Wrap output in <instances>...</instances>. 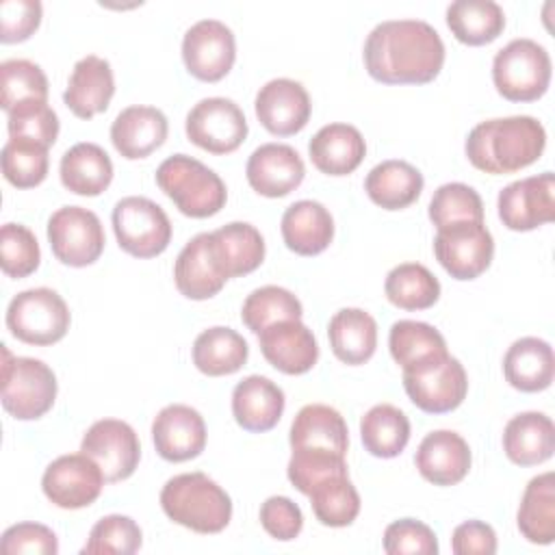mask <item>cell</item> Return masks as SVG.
Masks as SVG:
<instances>
[{
    "instance_id": "cell-1",
    "label": "cell",
    "mask_w": 555,
    "mask_h": 555,
    "mask_svg": "<svg viewBox=\"0 0 555 555\" xmlns=\"http://www.w3.org/2000/svg\"><path fill=\"white\" fill-rule=\"evenodd\" d=\"M362 56L382 85H427L444 65V43L423 20H386L369 33Z\"/></svg>"
},
{
    "instance_id": "cell-2",
    "label": "cell",
    "mask_w": 555,
    "mask_h": 555,
    "mask_svg": "<svg viewBox=\"0 0 555 555\" xmlns=\"http://www.w3.org/2000/svg\"><path fill=\"white\" fill-rule=\"evenodd\" d=\"M546 147V130L531 115L496 117L477 124L464 143L470 165L492 176L516 173L533 165Z\"/></svg>"
},
{
    "instance_id": "cell-3",
    "label": "cell",
    "mask_w": 555,
    "mask_h": 555,
    "mask_svg": "<svg viewBox=\"0 0 555 555\" xmlns=\"http://www.w3.org/2000/svg\"><path fill=\"white\" fill-rule=\"evenodd\" d=\"M160 507L169 520L195 533H219L232 520L230 494L204 473H182L160 490Z\"/></svg>"
},
{
    "instance_id": "cell-4",
    "label": "cell",
    "mask_w": 555,
    "mask_h": 555,
    "mask_svg": "<svg viewBox=\"0 0 555 555\" xmlns=\"http://www.w3.org/2000/svg\"><path fill=\"white\" fill-rule=\"evenodd\" d=\"M156 184L182 215L193 219L217 215L228 199L219 173L186 154L165 158L156 169Z\"/></svg>"
},
{
    "instance_id": "cell-5",
    "label": "cell",
    "mask_w": 555,
    "mask_h": 555,
    "mask_svg": "<svg viewBox=\"0 0 555 555\" xmlns=\"http://www.w3.org/2000/svg\"><path fill=\"white\" fill-rule=\"evenodd\" d=\"M492 82L509 102L540 100L551 85V56L546 48L527 37L512 39L494 54Z\"/></svg>"
},
{
    "instance_id": "cell-6",
    "label": "cell",
    "mask_w": 555,
    "mask_h": 555,
    "mask_svg": "<svg viewBox=\"0 0 555 555\" xmlns=\"http://www.w3.org/2000/svg\"><path fill=\"white\" fill-rule=\"evenodd\" d=\"M2 405L17 421L41 418L56 399V375L37 358L11 356L2 345Z\"/></svg>"
},
{
    "instance_id": "cell-7",
    "label": "cell",
    "mask_w": 555,
    "mask_h": 555,
    "mask_svg": "<svg viewBox=\"0 0 555 555\" xmlns=\"http://www.w3.org/2000/svg\"><path fill=\"white\" fill-rule=\"evenodd\" d=\"M69 308L65 299L46 286L17 293L7 308L9 332L26 345H54L69 330Z\"/></svg>"
},
{
    "instance_id": "cell-8",
    "label": "cell",
    "mask_w": 555,
    "mask_h": 555,
    "mask_svg": "<svg viewBox=\"0 0 555 555\" xmlns=\"http://www.w3.org/2000/svg\"><path fill=\"white\" fill-rule=\"evenodd\" d=\"M403 388L418 410L444 414L460 408L466 399L468 377L462 362L444 353L418 366L403 369Z\"/></svg>"
},
{
    "instance_id": "cell-9",
    "label": "cell",
    "mask_w": 555,
    "mask_h": 555,
    "mask_svg": "<svg viewBox=\"0 0 555 555\" xmlns=\"http://www.w3.org/2000/svg\"><path fill=\"white\" fill-rule=\"evenodd\" d=\"M113 230L119 247L134 258H154L171 241V221L152 199L130 195L113 208Z\"/></svg>"
},
{
    "instance_id": "cell-10",
    "label": "cell",
    "mask_w": 555,
    "mask_h": 555,
    "mask_svg": "<svg viewBox=\"0 0 555 555\" xmlns=\"http://www.w3.org/2000/svg\"><path fill=\"white\" fill-rule=\"evenodd\" d=\"M48 241L56 260L76 269L93 264L106 243L98 215L82 206L54 210L48 219Z\"/></svg>"
},
{
    "instance_id": "cell-11",
    "label": "cell",
    "mask_w": 555,
    "mask_h": 555,
    "mask_svg": "<svg viewBox=\"0 0 555 555\" xmlns=\"http://www.w3.org/2000/svg\"><path fill=\"white\" fill-rule=\"evenodd\" d=\"M434 254L453 280H475L492 262L494 238L483 221H462L436 232Z\"/></svg>"
},
{
    "instance_id": "cell-12",
    "label": "cell",
    "mask_w": 555,
    "mask_h": 555,
    "mask_svg": "<svg viewBox=\"0 0 555 555\" xmlns=\"http://www.w3.org/2000/svg\"><path fill=\"white\" fill-rule=\"evenodd\" d=\"M184 130L191 143L210 154H230L247 139V119L230 98H204L189 113Z\"/></svg>"
},
{
    "instance_id": "cell-13",
    "label": "cell",
    "mask_w": 555,
    "mask_h": 555,
    "mask_svg": "<svg viewBox=\"0 0 555 555\" xmlns=\"http://www.w3.org/2000/svg\"><path fill=\"white\" fill-rule=\"evenodd\" d=\"M80 451L89 455L104 473L106 483L128 479L141 460L137 431L119 418L95 421L82 436Z\"/></svg>"
},
{
    "instance_id": "cell-14",
    "label": "cell",
    "mask_w": 555,
    "mask_h": 555,
    "mask_svg": "<svg viewBox=\"0 0 555 555\" xmlns=\"http://www.w3.org/2000/svg\"><path fill=\"white\" fill-rule=\"evenodd\" d=\"M182 61L186 72L204 82L225 78L236 61V39L230 26L219 20L195 22L182 39Z\"/></svg>"
},
{
    "instance_id": "cell-15",
    "label": "cell",
    "mask_w": 555,
    "mask_h": 555,
    "mask_svg": "<svg viewBox=\"0 0 555 555\" xmlns=\"http://www.w3.org/2000/svg\"><path fill=\"white\" fill-rule=\"evenodd\" d=\"M499 219L507 230L529 232L555 219V176L551 171L520 178L501 189Z\"/></svg>"
},
{
    "instance_id": "cell-16",
    "label": "cell",
    "mask_w": 555,
    "mask_h": 555,
    "mask_svg": "<svg viewBox=\"0 0 555 555\" xmlns=\"http://www.w3.org/2000/svg\"><path fill=\"white\" fill-rule=\"evenodd\" d=\"M104 483L102 468L82 451L56 457L48 464L41 477L43 494L61 509L91 505L100 496Z\"/></svg>"
},
{
    "instance_id": "cell-17",
    "label": "cell",
    "mask_w": 555,
    "mask_h": 555,
    "mask_svg": "<svg viewBox=\"0 0 555 555\" xmlns=\"http://www.w3.org/2000/svg\"><path fill=\"white\" fill-rule=\"evenodd\" d=\"M254 111L264 130L275 137H291L306 128L312 104L301 82L291 78H273L256 93Z\"/></svg>"
},
{
    "instance_id": "cell-18",
    "label": "cell",
    "mask_w": 555,
    "mask_h": 555,
    "mask_svg": "<svg viewBox=\"0 0 555 555\" xmlns=\"http://www.w3.org/2000/svg\"><path fill=\"white\" fill-rule=\"evenodd\" d=\"M152 440L163 460L186 462L204 451L206 423L195 408L171 403L154 416Z\"/></svg>"
},
{
    "instance_id": "cell-19",
    "label": "cell",
    "mask_w": 555,
    "mask_h": 555,
    "mask_svg": "<svg viewBox=\"0 0 555 555\" xmlns=\"http://www.w3.org/2000/svg\"><path fill=\"white\" fill-rule=\"evenodd\" d=\"M258 340L264 360L286 375H304L319 360L317 338L301 319L278 321L264 327Z\"/></svg>"
},
{
    "instance_id": "cell-20",
    "label": "cell",
    "mask_w": 555,
    "mask_h": 555,
    "mask_svg": "<svg viewBox=\"0 0 555 555\" xmlns=\"http://www.w3.org/2000/svg\"><path fill=\"white\" fill-rule=\"evenodd\" d=\"M245 176L258 195L284 197L301 184L306 167L295 147L286 143H264L247 158Z\"/></svg>"
},
{
    "instance_id": "cell-21",
    "label": "cell",
    "mask_w": 555,
    "mask_h": 555,
    "mask_svg": "<svg viewBox=\"0 0 555 555\" xmlns=\"http://www.w3.org/2000/svg\"><path fill=\"white\" fill-rule=\"evenodd\" d=\"M173 282L186 299H210L228 282L215 256L210 232L195 234L178 254L173 264Z\"/></svg>"
},
{
    "instance_id": "cell-22",
    "label": "cell",
    "mask_w": 555,
    "mask_h": 555,
    "mask_svg": "<svg viewBox=\"0 0 555 555\" xmlns=\"http://www.w3.org/2000/svg\"><path fill=\"white\" fill-rule=\"evenodd\" d=\"M468 442L451 429L429 431L414 455V464L423 479L434 486H455L470 470Z\"/></svg>"
},
{
    "instance_id": "cell-23",
    "label": "cell",
    "mask_w": 555,
    "mask_h": 555,
    "mask_svg": "<svg viewBox=\"0 0 555 555\" xmlns=\"http://www.w3.org/2000/svg\"><path fill=\"white\" fill-rule=\"evenodd\" d=\"M115 93L111 63L102 56L87 54L80 59L67 80L63 102L80 119H91L104 113Z\"/></svg>"
},
{
    "instance_id": "cell-24",
    "label": "cell",
    "mask_w": 555,
    "mask_h": 555,
    "mask_svg": "<svg viewBox=\"0 0 555 555\" xmlns=\"http://www.w3.org/2000/svg\"><path fill=\"white\" fill-rule=\"evenodd\" d=\"M284 390L264 375H249L232 390L234 421L251 434L273 429L284 414Z\"/></svg>"
},
{
    "instance_id": "cell-25",
    "label": "cell",
    "mask_w": 555,
    "mask_h": 555,
    "mask_svg": "<svg viewBox=\"0 0 555 555\" xmlns=\"http://www.w3.org/2000/svg\"><path fill=\"white\" fill-rule=\"evenodd\" d=\"M169 132L167 117L156 106H128L124 108L113 126H111V141L115 150L128 158H145L152 152H156Z\"/></svg>"
},
{
    "instance_id": "cell-26",
    "label": "cell",
    "mask_w": 555,
    "mask_h": 555,
    "mask_svg": "<svg viewBox=\"0 0 555 555\" xmlns=\"http://www.w3.org/2000/svg\"><path fill=\"white\" fill-rule=\"evenodd\" d=\"M280 230L291 251L317 256L325 251L334 238V219L321 202L299 199L284 210Z\"/></svg>"
},
{
    "instance_id": "cell-27",
    "label": "cell",
    "mask_w": 555,
    "mask_h": 555,
    "mask_svg": "<svg viewBox=\"0 0 555 555\" xmlns=\"http://www.w3.org/2000/svg\"><path fill=\"white\" fill-rule=\"evenodd\" d=\"M312 165L325 176H347L360 167L366 143L351 124H327L308 143Z\"/></svg>"
},
{
    "instance_id": "cell-28",
    "label": "cell",
    "mask_w": 555,
    "mask_h": 555,
    "mask_svg": "<svg viewBox=\"0 0 555 555\" xmlns=\"http://www.w3.org/2000/svg\"><path fill=\"white\" fill-rule=\"evenodd\" d=\"M291 449H317L347 455L349 431L343 414L325 403L304 405L291 423Z\"/></svg>"
},
{
    "instance_id": "cell-29",
    "label": "cell",
    "mask_w": 555,
    "mask_h": 555,
    "mask_svg": "<svg viewBox=\"0 0 555 555\" xmlns=\"http://www.w3.org/2000/svg\"><path fill=\"white\" fill-rule=\"evenodd\" d=\"M503 451L516 466H538L555 451V427L544 412H520L503 429Z\"/></svg>"
},
{
    "instance_id": "cell-30",
    "label": "cell",
    "mask_w": 555,
    "mask_h": 555,
    "mask_svg": "<svg viewBox=\"0 0 555 555\" xmlns=\"http://www.w3.org/2000/svg\"><path fill=\"white\" fill-rule=\"evenodd\" d=\"M503 373L507 384L520 392L546 390L555 377L553 347L538 336L514 340L503 358Z\"/></svg>"
},
{
    "instance_id": "cell-31",
    "label": "cell",
    "mask_w": 555,
    "mask_h": 555,
    "mask_svg": "<svg viewBox=\"0 0 555 555\" xmlns=\"http://www.w3.org/2000/svg\"><path fill=\"white\" fill-rule=\"evenodd\" d=\"M423 173L405 160H382L364 180V191L373 204L384 210H403L412 206L423 191Z\"/></svg>"
},
{
    "instance_id": "cell-32",
    "label": "cell",
    "mask_w": 555,
    "mask_h": 555,
    "mask_svg": "<svg viewBox=\"0 0 555 555\" xmlns=\"http://www.w3.org/2000/svg\"><path fill=\"white\" fill-rule=\"evenodd\" d=\"M59 173L67 191L95 197L104 193L113 180V160L98 143L82 141L61 156Z\"/></svg>"
},
{
    "instance_id": "cell-33",
    "label": "cell",
    "mask_w": 555,
    "mask_h": 555,
    "mask_svg": "<svg viewBox=\"0 0 555 555\" xmlns=\"http://www.w3.org/2000/svg\"><path fill=\"white\" fill-rule=\"evenodd\" d=\"M327 338L340 362L358 366L369 362L375 353L377 323L362 308H343L330 319Z\"/></svg>"
},
{
    "instance_id": "cell-34",
    "label": "cell",
    "mask_w": 555,
    "mask_h": 555,
    "mask_svg": "<svg viewBox=\"0 0 555 555\" xmlns=\"http://www.w3.org/2000/svg\"><path fill=\"white\" fill-rule=\"evenodd\" d=\"M210 241L228 280L256 271L264 260V238L251 223H225L210 232Z\"/></svg>"
},
{
    "instance_id": "cell-35",
    "label": "cell",
    "mask_w": 555,
    "mask_h": 555,
    "mask_svg": "<svg viewBox=\"0 0 555 555\" xmlns=\"http://www.w3.org/2000/svg\"><path fill=\"white\" fill-rule=\"evenodd\" d=\"M249 356L247 340L232 327L215 325L204 330L193 343V364L208 377L236 373Z\"/></svg>"
},
{
    "instance_id": "cell-36",
    "label": "cell",
    "mask_w": 555,
    "mask_h": 555,
    "mask_svg": "<svg viewBox=\"0 0 555 555\" xmlns=\"http://www.w3.org/2000/svg\"><path fill=\"white\" fill-rule=\"evenodd\" d=\"M447 26L464 46L492 43L505 28V13L494 0H455L447 7Z\"/></svg>"
},
{
    "instance_id": "cell-37",
    "label": "cell",
    "mask_w": 555,
    "mask_h": 555,
    "mask_svg": "<svg viewBox=\"0 0 555 555\" xmlns=\"http://www.w3.org/2000/svg\"><path fill=\"white\" fill-rule=\"evenodd\" d=\"M516 522L531 544H551L555 540V475L551 470L527 483Z\"/></svg>"
},
{
    "instance_id": "cell-38",
    "label": "cell",
    "mask_w": 555,
    "mask_h": 555,
    "mask_svg": "<svg viewBox=\"0 0 555 555\" xmlns=\"http://www.w3.org/2000/svg\"><path fill=\"white\" fill-rule=\"evenodd\" d=\"M360 438L371 455L382 460L397 457L408 447L410 421L399 408L377 403L360 418Z\"/></svg>"
},
{
    "instance_id": "cell-39",
    "label": "cell",
    "mask_w": 555,
    "mask_h": 555,
    "mask_svg": "<svg viewBox=\"0 0 555 555\" xmlns=\"http://www.w3.org/2000/svg\"><path fill=\"white\" fill-rule=\"evenodd\" d=\"M384 293L401 310H427L440 299V282L425 264L401 262L388 271Z\"/></svg>"
},
{
    "instance_id": "cell-40",
    "label": "cell",
    "mask_w": 555,
    "mask_h": 555,
    "mask_svg": "<svg viewBox=\"0 0 555 555\" xmlns=\"http://www.w3.org/2000/svg\"><path fill=\"white\" fill-rule=\"evenodd\" d=\"M388 349L401 369H412L431 358L449 353L444 336L434 325L412 319L392 323L388 334Z\"/></svg>"
},
{
    "instance_id": "cell-41",
    "label": "cell",
    "mask_w": 555,
    "mask_h": 555,
    "mask_svg": "<svg viewBox=\"0 0 555 555\" xmlns=\"http://www.w3.org/2000/svg\"><path fill=\"white\" fill-rule=\"evenodd\" d=\"M310 507L325 527H349L360 514V494L349 475H334L310 490Z\"/></svg>"
},
{
    "instance_id": "cell-42",
    "label": "cell",
    "mask_w": 555,
    "mask_h": 555,
    "mask_svg": "<svg viewBox=\"0 0 555 555\" xmlns=\"http://www.w3.org/2000/svg\"><path fill=\"white\" fill-rule=\"evenodd\" d=\"M301 301L288 288L273 284L251 291L241 308V319L254 334H260L264 327L278 321L301 319Z\"/></svg>"
},
{
    "instance_id": "cell-43",
    "label": "cell",
    "mask_w": 555,
    "mask_h": 555,
    "mask_svg": "<svg viewBox=\"0 0 555 555\" xmlns=\"http://www.w3.org/2000/svg\"><path fill=\"white\" fill-rule=\"evenodd\" d=\"M0 106L9 113L20 104L48 102V78L28 59H9L0 65Z\"/></svg>"
},
{
    "instance_id": "cell-44",
    "label": "cell",
    "mask_w": 555,
    "mask_h": 555,
    "mask_svg": "<svg viewBox=\"0 0 555 555\" xmlns=\"http://www.w3.org/2000/svg\"><path fill=\"white\" fill-rule=\"evenodd\" d=\"M429 219L438 230L462 221H483V202L473 186L464 182H447L434 191Z\"/></svg>"
},
{
    "instance_id": "cell-45",
    "label": "cell",
    "mask_w": 555,
    "mask_h": 555,
    "mask_svg": "<svg viewBox=\"0 0 555 555\" xmlns=\"http://www.w3.org/2000/svg\"><path fill=\"white\" fill-rule=\"evenodd\" d=\"M48 147L24 141L9 139L2 147V173L7 182L17 189H33L41 184L48 176Z\"/></svg>"
},
{
    "instance_id": "cell-46",
    "label": "cell",
    "mask_w": 555,
    "mask_h": 555,
    "mask_svg": "<svg viewBox=\"0 0 555 555\" xmlns=\"http://www.w3.org/2000/svg\"><path fill=\"white\" fill-rule=\"evenodd\" d=\"M141 544H143L141 527L130 516L108 514L93 525L89 540L80 553H85V555H111V553L130 555V553H137L141 548Z\"/></svg>"
},
{
    "instance_id": "cell-47",
    "label": "cell",
    "mask_w": 555,
    "mask_h": 555,
    "mask_svg": "<svg viewBox=\"0 0 555 555\" xmlns=\"http://www.w3.org/2000/svg\"><path fill=\"white\" fill-rule=\"evenodd\" d=\"M288 481L301 494H310V490L327 477L334 475H349L345 455L332 451H317V449H293V455L286 466Z\"/></svg>"
},
{
    "instance_id": "cell-48",
    "label": "cell",
    "mask_w": 555,
    "mask_h": 555,
    "mask_svg": "<svg viewBox=\"0 0 555 555\" xmlns=\"http://www.w3.org/2000/svg\"><path fill=\"white\" fill-rule=\"evenodd\" d=\"M41 249L37 236L22 223H4L0 228V264L9 278H26L37 271Z\"/></svg>"
},
{
    "instance_id": "cell-49",
    "label": "cell",
    "mask_w": 555,
    "mask_h": 555,
    "mask_svg": "<svg viewBox=\"0 0 555 555\" xmlns=\"http://www.w3.org/2000/svg\"><path fill=\"white\" fill-rule=\"evenodd\" d=\"M7 128L9 139H24L50 147L59 137V117L48 102H28L9 111Z\"/></svg>"
},
{
    "instance_id": "cell-50",
    "label": "cell",
    "mask_w": 555,
    "mask_h": 555,
    "mask_svg": "<svg viewBox=\"0 0 555 555\" xmlns=\"http://www.w3.org/2000/svg\"><path fill=\"white\" fill-rule=\"evenodd\" d=\"M384 551L388 555H436L438 538L431 527L414 518H401L386 527Z\"/></svg>"
},
{
    "instance_id": "cell-51",
    "label": "cell",
    "mask_w": 555,
    "mask_h": 555,
    "mask_svg": "<svg viewBox=\"0 0 555 555\" xmlns=\"http://www.w3.org/2000/svg\"><path fill=\"white\" fill-rule=\"evenodd\" d=\"M39 0H2L0 2V41L20 43L26 41L41 24Z\"/></svg>"
},
{
    "instance_id": "cell-52",
    "label": "cell",
    "mask_w": 555,
    "mask_h": 555,
    "mask_svg": "<svg viewBox=\"0 0 555 555\" xmlns=\"http://www.w3.org/2000/svg\"><path fill=\"white\" fill-rule=\"evenodd\" d=\"M0 548L7 555L35 553V555H56L59 540L56 533L39 522H17L2 533Z\"/></svg>"
},
{
    "instance_id": "cell-53",
    "label": "cell",
    "mask_w": 555,
    "mask_h": 555,
    "mask_svg": "<svg viewBox=\"0 0 555 555\" xmlns=\"http://www.w3.org/2000/svg\"><path fill=\"white\" fill-rule=\"evenodd\" d=\"M260 525L271 538L288 542L301 533L304 514L299 505L288 496H269L260 505Z\"/></svg>"
},
{
    "instance_id": "cell-54",
    "label": "cell",
    "mask_w": 555,
    "mask_h": 555,
    "mask_svg": "<svg viewBox=\"0 0 555 555\" xmlns=\"http://www.w3.org/2000/svg\"><path fill=\"white\" fill-rule=\"evenodd\" d=\"M451 548L455 555H492L496 553V533L483 520H466L453 529Z\"/></svg>"
}]
</instances>
